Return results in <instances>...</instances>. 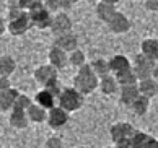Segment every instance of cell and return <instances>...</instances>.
Here are the masks:
<instances>
[{
    "instance_id": "74e56055",
    "label": "cell",
    "mask_w": 158,
    "mask_h": 148,
    "mask_svg": "<svg viewBox=\"0 0 158 148\" xmlns=\"http://www.w3.org/2000/svg\"><path fill=\"white\" fill-rule=\"evenodd\" d=\"M152 76H153L155 80H158V62L155 64V67H153V72H152Z\"/></svg>"
},
{
    "instance_id": "60d3db41",
    "label": "cell",
    "mask_w": 158,
    "mask_h": 148,
    "mask_svg": "<svg viewBox=\"0 0 158 148\" xmlns=\"http://www.w3.org/2000/svg\"><path fill=\"white\" fill-rule=\"evenodd\" d=\"M104 148H116V146H104Z\"/></svg>"
},
{
    "instance_id": "ab89813d",
    "label": "cell",
    "mask_w": 158,
    "mask_h": 148,
    "mask_svg": "<svg viewBox=\"0 0 158 148\" xmlns=\"http://www.w3.org/2000/svg\"><path fill=\"white\" fill-rule=\"evenodd\" d=\"M77 148H90V146H77Z\"/></svg>"
},
{
    "instance_id": "1f68e13d",
    "label": "cell",
    "mask_w": 158,
    "mask_h": 148,
    "mask_svg": "<svg viewBox=\"0 0 158 148\" xmlns=\"http://www.w3.org/2000/svg\"><path fill=\"white\" fill-rule=\"evenodd\" d=\"M44 148H64V145H62V140L59 137H51L46 140Z\"/></svg>"
},
{
    "instance_id": "3957f363",
    "label": "cell",
    "mask_w": 158,
    "mask_h": 148,
    "mask_svg": "<svg viewBox=\"0 0 158 148\" xmlns=\"http://www.w3.org/2000/svg\"><path fill=\"white\" fill-rule=\"evenodd\" d=\"M155 64H156V60H152L150 57L143 56L142 52H140V54H137L135 57H134L132 68H134V72L137 73L139 80H143V78L152 76V72H153Z\"/></svg>"
},
{
    "instance_id": "f1b7e54d",
    "label": "cell",
    "mask_w": 158,
    "mask_h": 148,
    "mask_svg": "<svg viewBox=\"0 0 158 148\" xmlns=\"http://www.w3.org/2000/svg\"><path fill=\"white\" fill-rule=\"evenodd\" d=\"M148 138H150V135H148V134L140 132V130H135V134L132 135L131 142H132L134 148H142V146H143V145L148 142Z\"/></svg>"
},
{
    "instance_id": "4fadbf2b",
    "label": "cell",
    "mask_w": 158,
    "mask_h": 148,
    "mask_svg": "<svg viewBox=\"0 0 158 148\" xmlns=\"http://www.w3.org/2000/svg\"><path fill=\"white\" fill-rule=\"evenodd\" d=\"M109 67H111V73L118 75L121 72H126V70L132 68V62L129 60L126 56L122 54H116L109 59Z\"/></svg>"
},
{
    "instance_id": "484cf974",
    "label": "cell",
    "mask_w": 158,
    "mask_h": 148,
    "mask_svg": "<svg viewBox=\"0 0 158 148\" xmlns=\"http://www.w3.org/2000/svg\"><path fill=\"white\" fill-rule=\"evenodd\" d=\"M91 68L93 72H95L99 78H103V76H106L111 73V67H109V60H106V59H95L91 64Z\"/></svg>"
},
{
    "instance_id": "e0dca14e",
    "label": "cell",
    "mask_w": 158,
    "mask_h": 148,
    "mask_svg": "<svg viewBox=\"0 0 158 148\" xmlns=\"http://www.w3.org/2000/svg\"><path fill=\"white\" fill-rule=\"evenodd\" d=\"M139 91L140 94H143V96L147 98H153L155 94H158V81L153 78V76H148V78H143V80H139Z\"/></svg>"
},
{
    "instance_id": "8fae6325",
    "label": "cell",
    "mask_w": 158,
    "mask_h": 148,
    "mask_svg": "<svg viewBox=\"0 0 158 148\" xmlns=\"http://www.w3.org/2000/svg\"><path fill=\"white\" fill-rule=\"evenodd\" d=\"M108 28L111 29V33H114V34H124L131 29V21H129V18L124 13L118 11V13L111 18V21L108 23Z\"/></svg>"
},
{
    "instance_id": "ba28073f",
    "label": "cell",
    "mask_w": 158,
    "mask_h": 148,
    "mask_svg": "<svg viewBox=\"0 0 158 148\" xmlns=\"http://www.w3.org/2000/svg\"><path fill=\"white\" fill-rule=\"evenodd\" d=\"M30 28H33V23L30 20V13L21 15L15 20H8V33L11 36H23L30 31Z\"/></svg>"
},
{
    "instance_id": "2e32d148",
    "label": "cell",
    "mask_w": 158,
    "mask_h": 148,
    "mask_svg": "<svg viewBox=\"0 0 158 148\" xmlns=\"http://www.w3.org/2000/svg\"><path fill=\"white\" fill-rule=\"evenodd\" d=\"M8 122L13 129H26L28 124H30V117H28L26 111H20V109H11Z\"/></svg>"
},
{
    "instance_id": "5bb4252c",
    "label": "cell",
    "mask_w": 158,
    "mask_h": 148,
    "mask_svg": "<svg viewBox=\"0 0 158 148\" xmlns=\"http://www.w3.org/2000/svg\"><path fill=\"white\" fill-rule=\"evenodd\" d=\"M140 94L139 91V86L137 85H127V86H121L119 88V101L124 104V106H129L135 101V98Z\"/></svg>"
},
{
    "instance_id": "9c48e42d",
    "label": "cell",
    "mask_w": 158,
    "mask_h": 148,
    "mask_svg": "<svg viewBox=\"0 0 158 148\" xmlns=\"http://www.w3.org/2000/svg\"><path fill=\"white\" fill-rule=\"evenodd\" d=\"M34 80L38 81L39 85L46 86L48 83H51L52 80L59 78V70H57L54 65L51 64H44V65H39V67L34 70Z\"/></svg>"
},
{
    "instance_id": "603a6c76",
    "label": "cell",
    "mask_w": 158,
    "mask_h": 148,
    "mask_svg": "<svg viewBox=\"0 0 158 148\" xmlns=\"http://www.w3.org/2000/svg\"><path fill=\"white\" fill-rule=\"evenodd\" d=\"M131 109L134 111V114H137V116H145L150 109V98L143 96V94H139L135 98V101L131 104Z\"/></svg>"
},
{
    "instance_id": "ffe728a7",
    "label": "cell",
    "mask_w": 158,
    "mask_h": 148,
    "mask_svg": "<svg viewBox=\"0 0 158 148\" xmlns=\"http://www.w3.org/2000/svg\"><path fill=\"white\" fill-rule=\"evenodd\" d=\"M99 90H101L103 94H114L116 91L119 90V83H118V78H116V75L109 73L106 76H103V78H99Z\"/></svg>"
},
{
    "instance_id": "30bf717a",
    "label": "cell",
    "mask_w": 158,
    "mask_h": 148,
    "mask_svg": "<svg viewBox=\"0 0 158 148\" xmlns=\"http://www.w3.org/2000/svg\"><path fill=\"white\" fill-rule=\"evenodd\" d=\"M48 59H49V64L54 65L57 70H62L69 65V52H65L64 49H60V47H57V46H52L49 49Z\"/></svg>"
},
{
    "instance_id": "4316f807",
    "label": "cell",
    "mask_w": 158,
    "mask_h": 148,
    "mask_svg": "<svg viewBox=\"0 0 158 148\" xmlns=\"http://www.w3.org/2000/svg\"><path fill=\"white\" fill-rule=\"evenodd\" d=\"M69 64L72 65V67H83V65L86 64V57H85V52L80 51V49H75L69 54Z\"/></svg>"
},
{
    "instance_id": "83f0119b",
    "label": "cell",
    "mask_w": 158,
    "mask_h": 148,
    "mask_svg": "<svg viewBox=\"0 0 158 148\" xmlns=\"http://www.w3.org/2000/svg\"><path fill=\"white\" fill-rule=\"evenodd\" d=\"M33 104L31 98L28 96L25 93H20L18 96H16V101L13 104V109H20V111H28L30 109V106Z\"/></svg>"
},
{
    "instance_id": "d6a6232c",
    "label": "cell",
    "mask_w": 158,
    "mask_h": 148,
    "mask_svg": "<svg viewBox=\"0 0 158 148\" xmlns=\"http://www.w3.org/2000/svg\"><path fill=\"white\" fill-rule=\"evenodd\" d=\"M11 88V81H10V76H2L0 75V93L2 91H7Z\"/></svg>"
},
{
    "instance_id": "6da1fadb",
    "label": "cell",
    "mask_w": 158,
    "mask_h": 148,
    "mask_svg": "<svg viewBox=\"0 0 158 148\" xmlns=\"http://www.w3.org/2000/svg\"><path fill=\"white\" fill-rule=\"evenodd\" d=\"M73 86L85 96L91 94L99 86V76L93 72L90 64H85L83 67L78 68V72L73 76Z\"/></svg>"
},
{
    "instance_id": "8992f818",
    "label": "cell",
    "mask_w": 158,
    "mask_h": 148,
    "mask_svg": "<svg viewBox=\"0 0 158 148\" xmlns=\"http://www.w3.org/2000/svg\"><path fill=\"white\" fill-rule=\"evenodd\" d=\"M30 13V20L33 23L34 28L38 29H44V28H51V23H52V13L48 10L43 5V7H38L31 11H28Z\"/></svg>"
},
{
    "instance_id": "277c9868",
    "label": "cell",
    "mask_w": 158,
    "mask_h": 148,
    "mask_svg": "<svg viewBox=\"0 0 158 148\" xmlns=\"http://www.w3.org/2000/svg\"><path fill=\"white\" fill-rule=\"evenodd\" d=\"M70 119V112L65 111L64 108H60L59 104L54 106L52 109L48 111V119H46V122H48V125L51 129H62V127H65L67 125V122Z\"/></svg>"
},
{
    "instance_id": "b9f144b4",
    "label": "cell",
    "mask_w": 158,
    "mask_h": 148,
    "mask_svg": "<svg viewBox=\"0 0 158 148\" xmlns=\"http://www.w3.org/2000/svg\"><path fill=\"white\" fill-rule=\"evenodd\" d=\"M155 148H158V143H156V145H155Z\"/></svg>"
},
{
    "instance_id": "44dd1931",
    "label": "cell",
    "mask_w": 158,
    "mask_h": 148,
    "mask_svg": "<svg viewBox=\"0 0 158 148\" xmlns=\"http://www.w3.org/2000/svg\"><path fill=\"white\" fill-rule=\"evenodd\" d=\"M140 52L143 56L150 57L152 60L158 62V39L155 38H147L140 43Z\"/></svg>"
},
{
    "instance_id": "4dcf8cb0",
    "label": "cell",
    "mask_w": 158,
    "mask_h": 148,
    "mask_svg": "<svg viewBox=\"0 0 158 148\" xmlns=\"http://www.w3.org/2000/svg\"><path fill=\"white\" fill-rule=\"evenodd\" d=\"M44 7L48 8L52 15L59 13V10H62L60 0H44Z\"/></svg>"
},
{
    "instance_id": "f35d334b",
    "label": "cell",
    "mask_w": 158,
    "mask_h": 148,
    "mask_svg": "<svg viewBox=\"0 0 158 148\" xmlns=\"http://www.w3.org/2000/svg\"><path fill=\"white\" fill-rule=\"evenodd\" d=\"M101 2H106V3H111V5H116V3H119L121 0H101Z\"/></svg>"
},
{
    "instance_id": "d6986e66",
    "label": "cell",
    "mask_w": 158,
    "mask_h": 148,
    "mask_svg": "<svg viewBox=\"0 0 158 148\" xmlns=\"http://www.w3.org/2000/svg\"><path fill=\"white\" fill-rule=\"evenodd\" d=\"M95 13H96V16L99 20L108 25V23L111 21V18L118 13V10H116V5H111V3H106V2H101V0H99V3L95 8Z\"/></svg>"
},
{
    "instance_id": "8d00e7d4",
    "label": "cell",
    "mask_w": 158,
    "mask_h": 148,
    "mask_svg": "<svg viewBox=\"0 0 158 148\" xmlns=\"http://www.w3.org/2000/svg\"><path fill=\"white\" fill-rule=\"evenodd\" d=\"M114 146H116V148H134V145H132L131 138H129V140H122V142H118V143H114Z\"/></svg>"
},
{
    "instance_id": "cb8c5ba5",
    "label": "cell",
    "mask_w": 158,
    "mask_h": 148,
    "mask_svg": "<svg viewBox=\"0 0 158 148\" xmlns=\"http://www.w3.org/2000/svg\"><path fill=\"white\" fill-rule=\"evenodd\" d=\"M16 70V62L11 56H0V75L10 76Z\"/></svg>"
},
{
    "instance_id": "f546056e",
    "label": "cell",
    "mask_w": 158,
    "mask_h": 148,
    "mask_svg": "<svg viewBox=\"0 0 158 148\" xmlns=\"http://www.w3.org/2000/svg\"><path fill=\"white\" fill-rule=\"evenodd\" d=\"M43 88H46V90H49L52 94H54V96H57L59 98V94L62 93V85H60V81H59V78H56V80H52L51 83H48L46 86H43Z\"/></svg>"
},
{
    "instance_id": "7c38bea8",
    "label": "cell",
    "mask_w": 158,
    "mask_h": 148,
    "mask_svg": "<svg viewBox=\"0 0 158 148\" xmlns=\"http://www.w3.org/2000/svg\"><path fill=\"white\" fill-rule=\"evenodd\" d=\"M54 46L60 47L65 52H72L75 49H78V39L73 33H65V34H60V36H56L54 39Z\"/></svg>"
},
{
    "instance_id": "d590c367",
    "label": "cell",
    "mask_w": 158,
    "mask_h": 148,
    "mask_svg": "<svg viewBox=\"0 0 158 148\" xmlns=\"http://www.w3.org/2000/svg\"><path fill=\"white\" fill-rule=\"evenodd\" d=\"M78 0H60V5H62V10H70L77 3Z\"/></svg>"
},
{
    "instance_id": "e575fe53",
    "label": "cell",
    "mask_w": 158,
    "mask_h": 148,
    "mask_svg": "<svg viewBox=\"0 0 158 148\" xmlns=\"http://www.w3.org/2000/svg\"><path fill=\"white\" fill-rule=\"evenodd\" d=\"M5 33H8V21H5V18L0 16V38H2Z\"/></svg>"
},
{
    "instance_id": "7bdbcfd3",
    "label": "cell",
    "mask_w": 158,
    "mask_h": 148,
    "mask_svg": "<svg viewBox=\"0 0 158 148\" xmlns=\"http://www.w3.org/2000/svg\"><path fill=\"white\" fill-rule=\"evenodd\" d=\"M156 81H158V80H156Z\"/></svg>"
},
{
    "instance_id": "d4e9b609",
    "label": "cell",
    "mask_w": 158,
    "mask_h": 148,
    "mask_svg": "<svg viewBox=\"0 0 158 148\" xmlns=\"http://www.w3.org/2000/svg\"><path fill=\"white\" fill-rule=\"evenodd\" d=\"M116 78H118V83L119 86H127V85H137L139 83V76L137 73L134 72V68H129L126 72H121L116 75Z\"/></svg>"
},
{
    "instance_id": "7a4b0ae2",
    "label": "cell",
    "mask_w": 158,
    "mask_h": 148,
    "mask_svg": "<svg viewBox=\"0 0 158 148\" xmlns=\"http://www.w3.org/2000/svg\"><path fill=\"white\" fill-rule=\"evenodd\" d=\"M83 101H85V94H81L75 86L64 88L62 93L59 94V98H57V104L69 112L78 111L83 106Z\"/></svg>"
},
{
    "instance_id": "ac0fdd59",
    "label": "cell",
    "mask_w": 158,
    "mask_h": 148,
    "mask_svg": "<svg viewBox=\"0 0 158 148\" xmlns=\"http://www.w3.org/2000/svg\"><path fill=\"white\" fill-rule=\"evenodd\" d=\"M56 101H57V96H54L49 90H46V88H43V90H39L36 94H34V103L43 106L44 109H52L56 106Z\"/></svg>"
},
{
    "instance_id": "9a60e30c",
    "label": "cell",
    "mask_w": 158,
    "mask_h": 148,
    "mask_svg": "<svg viewBox=\"0 0 158 148\" xmlns=\"http://www.w3.org/2000/svg\"><path fill=\"white\" fill-rule=\"evenodd\" d=\"M18 94H20V91L15 90V88H10V90L0 93V112H8L13 109V104H15Z\"/></svg>"
},
{
    "instance_id": "5b68a950",
    "label": "cell",
    "mask_w": 158,
    "mask_h": 148,
    "mask_svg": "<svg viewBox=\"0 0 158 148\" xmlns=\"http://www.w3.org/2000/svg\"><path fill=\"white\" fill-rule=\"evenodd\" d=\"M73 23L70 20V16L64 11H59V13L52 15V23H51V33L54 36H60V34H65L72 31Z\"/></svg>"
},
{
    "instance_id": "52a82bcc",
    "label": "cell",
    "mask_w": 158,
    "mask_h": 148,
    "mask_svg": "<svg viewBox=\"0 0 158 148\" xmlns=\"http://www.w3.org/2000/svg\"><path fill=\"white\" fill-rule=\"evenodd\" d=\"M134 134H135V129H134V125L129 122H116L114 125H111V129H109L111 140H113L114 143L132 138Z\"/></svg>"
},
{
    "instance_id": "7402d4cb",
    "label": "cell",
    "mask_w": 158,
    "mask_h": 148,
    "mask_svg": "<svg viewBox=\"0 0 158 148\" xmlns=\"http://www.w3.org/2000/svg\"><path fill=\"white\" fill-rule=\"evenodd\" d=\"M26 112H28L30 121L34 122V124L46 122V119H48V109H44L43 106H39V104H36V103H33Z\"/></svg>"
},
{
    "instance_id": "836d02e7",
    "label": "cell",
    "mask_w": 158,
    "mask_h": 148,
    "mask_svg": "<svg viewBox=\"0 0 158 148\" xmlns=\"http://www.w3.org/2000/svg\"><path fill=\"white\" fill-rule=\"evenodd\" d=\"M145 8L148 11H158V0H145Z\"/></svg>"
}]
</instances>
